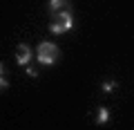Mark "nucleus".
Returning <instances> with one entry per match:
<instances>
[{
  "label": "nucleus",
  "mask_w": 134,
  "mask_h": 130,
  "mask_svg": "<svg viewBox=\"0 0 134 130\" xmlns=\"http://www.w3.org/2000/svg\"><path fill=\"white\" fill-rule=\"evenodd\" d=\"M74 27V16L69 9H63V11H54L52 14V23H49V32L52 34H65Z\"/></svg>",
  "instance_id": "nucleus-1"
},
{
  "label": "nucleus",
  "mask_w": 134,
  "mask_h": 130,
  "mask_svg": "<svg viewBox=\"0 0 134 130\" xmlns=\"http://www.w3.org/2000/svg\"><path fill=\"white\" fill-rule=\"evenodd\" d=\"M36 58H38L40 65H54V63L60 58V49H58V45L49 43V40H43V43L36 47Z\"/></svg>",
  "instance_id": "nucleus-2"
},
{
  "label": "nucleus",
  "mask_w": 134,
  "mask_h": 130,
  "mask_svg": "<svg viewBox=\"0 0 134 130\" xmlns=\"http://www.w3.org/2000/svg\"><path fill=\"white\" fill-rule=\"evenodd\" d=\"M29 61H31V47L27 43H20L16 47V63L18 65H29Z\"/></svg>",
  "instance_id": "nucleus-3"
},
{
  "label": "nucleus",
  "mask_w": 134,
  "mask_h": 130,
  "mask_svg": "<svg viewBox=\"0 0 134 130\" xmlns=\"http://www.w3.org/2000/svg\"><path fill=\"white\" fill-rule=\"evenodd\" d=\"M110 117H112V115H110V110L100 106L98 110H96V119H94V121H96V126H105L107 121H110Z\"/></svg>",
  "instance_id": "nucleus-4"
},
{
  "label": "nucleus",
  "mask_w": 134,
  "mask_h": 130,
  "mask_svg": "<svg viewBox=\"0 0 134 130\" xmlns=\"http://www.w3.org/2000/svg\"><path fill=\"white\" fill-rule=\"evenodd\" d=\"M63 9H69V2L67 0H49V11H63Z\"/></svg>",
  "instance_id": "nucleus-5"
},
{
  "label": "nucleus",
  "mask_w": 134,
  "mask_h": 130,
  "mask_svg": "<svg viewBox=\"0 0 134 130\" xmlns=\"http://www.w3.org/2000/svg\"><path fill=\"white\" fill-rule=\"evenodd\" d=\"M116 87H119V83H116L114 79H110V81H103V83H100V90H103V92H114Z\"/></svg>",
  "instance_id": "nucleus-6"
},
{
  "label": "nucleus",
  "mask_w": 134,
  "mask_h": 130,
  "mask_svg": "<svg viewBox=\"0 0 134 130\" xmlns=\"http://www.w3.org/2000/svg\"><path fill=\"white\" fill-rule=\"evenodd\" d=\"M25 72H27V76H31V79H36V76H38V70H36V67H31V65H25Z\"/></svg>",
  "instance_id": "nucleus-7"
},
{
  "label": "nucleus",
  "mask_w": 134,
  "mask_h": 130,
  "mask_svg": "<svg viewBox=\"0 0 134 130\" xmlns=\"http://www.w3.org/2000/svg\"><path fill=\"white\" fill-rule=\"evenodd\" d=\"M7 87H9V81H7L5 76H0V92H5Z\"/></svg>",
  "instance_id": "nucleus-8"
},
{
  "label": "nucleus",
  "mask_w": 134,
  "mask_h": 130,
  "mask_svg": "<svg viewBox=\"0 0 134 130\" xmlns=\"http://www.w3.org/2000/svg\"><path fill=\"white\" fill-rule=\"evenodd\" d=\"M0 76H5V63H0Z\"/></svg>",
  "instance_id": "nucleus-9"
}]
</instances>
